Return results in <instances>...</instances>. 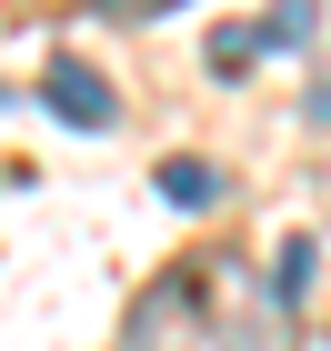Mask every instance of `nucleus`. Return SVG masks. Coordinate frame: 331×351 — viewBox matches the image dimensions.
<instances>
[{"label": "nucleus", "instance_id": "1", "mask_svg": "<svg viewBox=\"0 0 331 351\" xmlns=\"http://www.w3.org/2000/svg\"><path fill=\"white\" fill-rule=\"evenodd\" d=\"M121 351H291V301L281 281L181 261L140 291V311L121 322Z\"/></svg>", "mask_w": 331, "mask_h": 351}, {"label": "nucleus", "instance_id": "2", "mask_svg": "<svg viewBox=\"0 0 331 351\" xmlns=\"http://www.w3.org/2000/svg\"><path fill=\"white\" fill-rule=\"evenodd\" d=\"M291 40H311V0H281L271 21H221V30H211V71L241 81L261 51H291Z\"/></svg>", "mask_w": 331, "mask_h": 351}, {"label": "nucleus", "instance_id": "3", "mask_svg": "<svg viewBox=\"0 0 331 351\" xmlns=\"http://www.w3.org/2000/svg\"><path fill=\"white\" fill-rule=\"evenodd\" d=\"M40 101H51V121H71V131H110V121H121L110 81L81 71V60H51V71H40Z\"/></svg>", "mask_w": 331, "mask_h": 351}, {"label": "nucleus", "instance_id": "4", "mask_svg": "<svg viewBox=\"0 0 331 351\" xmlns=\"http://www.w3.org/2000/svg\"><path fill=\"white\" fill-rule=\"evenodd\" d=\"M211 191H221V171H211V161H161V201H171V211H201Z\"/></svg>", "mask_w": 331, "mask_h": 351}, {"label": "nucleus", "instance_id": "5", "mask_svg": "<svg viewBox=\"0 0 331 351\" xmlns=\"http://www.w3.org/2000/svg\"><path fill=\"white\" fill-rule=\"evenodd\" d=\"M271 281H281V301L302 311V281H311V241H281V261H271Z\"/></svg>", "mask_w": 331, "mask_h": 351}, {"label": "nucleus", "instance_id": "6", "mask_svg": "<svg viewBox=\"0 0 331 351\" xmlns=\"http://www.w3.org/2000/svg\"><path fill=\"white\" fill-rule=\"evenodd\" d=\"M110 21H151V10H171V0H101Z\"/></svg>", "mask_w": 331, "mask_h": 351}]
</instances>
